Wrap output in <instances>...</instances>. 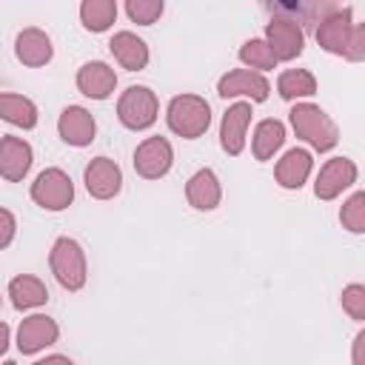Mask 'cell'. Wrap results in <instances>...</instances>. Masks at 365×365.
I'll use <instances>...</instances> for the list:
<instances>
[{
    "instance_id": "d590c367",
    "label": "cell",
    "mask_w": 365,
    "mask_h": 365,
    "mask_svg": "<svg viewBox=\"0 0 365 365\" xmlns=\"http://www.w3.org/2000/svg\"><path fill=\"white\" fill-rule=\"evenodd\" d=\"M0 302H3V297H0Z\"/></svg>"
},
{
    "instance_id": "d4e9b609",
    "label": "cell",
    "mask_w": 365,
    "mask_h": 365,
    "mask_svg": "<svg viewBox=\"0 0 365 365\" xmlns=\"http://www.w3.org/2000/svg\"><path fill=\"white\" fill-rule=\"evenodd\" d=\"M114 20H117V3L114 0H83L80 3L83 29L100 34V31H108Z\"/></svg>"
},
{
    "instance_id": "52a82bcc",
    "label": "cell",
    "mask_w": 365,
    "mask_h": 365,
    "mask_svg": "<svg viewBox=\"0 0 365 365\" xmlns=\"http://www.w3.org/2000/svg\"><path fill=\"white\" fill-rule=\"evenodd\" d=\"M271 48V54L279 60H297L305 48V31L294 17H271L265 23V37H262Z\"/></svg>"
},
{
    "instance_id": "d6a6232c",
    "label": "cell",
    "mask_w": 365,
    "mask_h": 365,
    "mask_svg": "<svg viewBox=\"0 0 365 365\" xmlns=\"http://www.w3.org/2000/svg\"><path fill=\"white\" fill-rule=\"evenodd\" d=\"M31 365H74V362L68 356H63V354H51V356H43V359L31 362Z\"/></svg>"
},
{
    "instance_id": "9a60e30c",
    "label": "cell",
    "mask_w": 365,
    "mask_h": 365,
    "mask_svg": "<svg viewBox=\"0 0 365 365\" xmlns=\"http://www.w3.org/2000/svg\"><path fill=\"white\" fill-rule=\"evenodd\" d=\"M60 336V325L48 314H31L17 328V348L20 354H37L48 345H54Z\"/></svg>"
},
{
    "instance_id": "8992f818",
    "label": "cell",
    "mask_w": 365,
    "mask_h": 365,
    "mask_svg": "<svg viewBox=\"0 0 365 365\" xmlns=\"http://www.w3.org/2000/svg\"><path fill=\"white\" fill-rule=\"evenodd\" d=\"M31 200L43 211H63L74 202V182L63 168H43L31 182Z\"/></svg>"
},
{
    "instance_id": "6da1fadb",
    "label": "cell",
    "mask_w": 365,
    "mask_h": 365,
    "mask_svg": "<svg viewBox=\"0 0 365 365\" xmlns=\"http://www.w3.org/2000/svg\"><path fill=\"white\" fill-rule=\"evenodd\" d=\"M291 128L299 140H305L314 151H331L339 143V128L331 120V114L325 108H319L317 103H294L288 111Z\"/></svg>"
},
{
    "instance_id": "83f0119b",
    "label": "cell",
    "mask_w": 365,
    "mask_h": 365,
    "mask_svg": "<svg viewBox=\"0 0 365 365\" xmlns=\"http://www.w3.org/2000/svg\"><path fill=\"white\" fill-rule=\"evenodd\" d=\"M163 11H165L163 0H128V3H125V14H128V20L137 23V26H151V23H157V20L163 17Z\"/></svg>"
},
{
    "instance_id": "d6986e66",
    "label": "cell",
    "mask_w": 365,
    "mask_h": 365,
    "mask_svg": "<svg viewBox=\"0 0 365 365\" xmlns=\"http://www.w3.org/2000/svg\"><path fill=\"white\" fill-rule=\"evenodd\" d=\"M185 200L197 211H214L222 202V185L220 177L211 168H200L185 182Z\"/></svg>"
},
{
    "instance_id": "277c9868",
    "label": "cell",
    "mask_w": 365,
    "mask_h": 365,
    "mask_svg": "<svg viewBox=\"0 0 365 365\" xmlns=\"http://www.w3.org/2000/svg\"><path fill=\"white\" fill-rule=\"evenodd\" d=\"M160 117V100L148 86H128L117 100V120L128 131H145Z\"/></svg>"
},
{
    "instance_id": "3957f363",
    "label": "cell",
    "mask_w": 365,
    "mask_h": 365,
    "mask_svg": "<svg viewBox=\"0 0 365 365\" xmlns=\"http://www.w3.org/2000/svg\"><path fill=\"white\" fill-rule=\"evenodd\" d=\"M48 265L54 279L60 282V288L66 291H80L88 279V262H86V251L77 240L71 237H57L48 254Z\"/></svg>"
},
{
    "instance_id": "4fadbf2b",
    "label": "cell",
    "mask_w": 365,
    "mask_h": 365,
    "mask_svg": "<svg viewBox=\"0 0 365 365\" xmlns=\"http://www.w3.org/2000/svg\"><path fill=\"white\" fill-rule=\"evenodd\" d=\"M57 134L66 145H74V148H86L94 143L97 137V123H94V114L83 106H66L57 117Z\"/></svg>"
},
{
    "instance_id": "cb8c5ba5",
    "label": "cell",
    "mask_w": 365,
    "mask_h": 365,
    "mask_svg": "<svg viewBox=\"0 0 365 365\" xmlns=\"http://www.w3.org/2000/svg\"><path fill=\"white\" fill-rule=\"evenodd\" d=\"M277 94L288 103H294V100L302 103L305 97L317 94V77L308 68H285L277 77Z\"/></svg>"
},
{
    "instance_id": "f546056e",
    "label": "cell",
    "mask_w": 365,
    "mask_h": 365,
    "mask_svg": "<svg viewBox=\"0 0 365 365\" xmlns=\"http://www.w3.org/2000/svg\"><path fill=\"white\" fill-rule=\"evenodd\" d=\"M345 60H351V63L365 60V23H354V34H351V43H348Z\"/></svg>"
},
{
    "instance_id": "2e32d148",
    "label": "cell",
    "mask_w": 365,
    "mask_h": 365,
    "mask_svg": "<svg viewBox=\"0 0 365 365\" xmlns=\"http://www.w3.org/2000/svg\"><path fill=\"white\" fill-rule=\"evenodd\" d=\"M311 171H314V157H311V151H305V148H288V151L277 160V165H274V180H277V185L285 188V191H299V188L308 182Z\"/></svg>"
},
{
    "instance_id": "9c48e42d",
    "label": "cell",
    "mask_w": 365,
    "mask_h": 365,
    "mask_svg": "<svg viewBox=\"0 0 365 365\" xmlns=\"http://www.w3.org/2000/svg\"><path fill=\"white\" fill-rule=\"evenodd\" d=\"M359 171H356V163L351 157H331L319 174H317V182H314V194L319 200H336L342 191H348L354 182H356Z\"/></svg>"
},
{
    "instance_id": "44dd1931",
    "label": "cell",
    "mask_w": 365,
    "mask_h": 365,
    "mask_svg": "<svg viewBox=\"0 0 365 365\" xmlns=\"http://www.w3.org/2000/svg\"><path fill=\"white\" fill-rule=\"evenodd\" d=\"M9 297H11V305L17 311H31V308H40V305L48 302V288L40 277L17 274L9 282Z\"/></svg>"
},
{
    "instance_id": "ffe728a7",
    "label": "cell",
    "mask_w": 365,
    "mask_h": 365,
    "mask_svg": "<svg viewBox=\"0 0 365 365\" xmlns=\"http://www.w3.org/2000/svg\"><path fill=\"white\" fill-rule=\"evenodd\" d=\"M108 48L114 54V60L125 68V71H143L148 66V46L143 37H137L134 31H117L108 40Z\"/></svg>"
},
{
    "instance_id": "7402d4cb",
    "label": "cell",
    "mask_w": 365,
    "mask_h": 365,
    "mask_svg": "<svg viewBox=\"0 0 365 365\" xmlns=\"http://www.w3.org/2000/svg\"><path fill=\"white\" fill-rule=\"evenodd\" d=\"M282 143H285V125H282L279 120H274V117L259 120L257 128H254V137H251L254 160H259V163L271 160V157L282 148Z\"/></svg>"
},
{
    "instance_id": "ac0fdd59",
    "label": "cell",
    "mask_w": 365,
    "mask_h": 365,
    "mask_svg": "<svg viewBox=\"0 0 365 365\" xmlns=\"http://www.w3.org/2000/svg\"><path fill=\"white\" fill-rule=\"evenodd\" d=\"M14 54L23 66L29 68H40L46 63H51L54 57V46H51V37L43 31V29H23L17 37H14Z\"/></svg>"
},
{
    "instance_id": "5bb4252c",
    "label": "cell",
    "mask_w": 365,
    "mask_h": 365,
    "mask_svg": "<svg viewBox=\"0 0 365 365\" xmlns=\"http://www.w3.org/2000/svg\"><path fill=\"white\" fill-rule=\"evenodd\" d=\"M74 83H77V91L83 97H88V100H108L114 94V88H117V74H114V68L108 63L88 60V63H83L77 68Z\"/></svg>"
},
{
    "instance_id": "e575fe53",
    "label": "cell",
    "mask_w": 365,
    "mask_h": 365,
    "mask_svg": "<svg viewBox=\"0 0 365 365\" xmlns=\"http://www.w3.org/2000/svg\"><path fill=\"white\" fill-rule=\"evenodd\" d=\"M3 365H17V362H11V359H6V362H3Z\"/></svg>"
},
{
    "instance_id": "8fae6325",
    "label": "cell",
    "mask_w": 365,
    "mask_h": 365,
    "mask_svg": "<svg viewBox=\"0 0 365 365\" xmlns=\"http://www.w3.org/2000/svg\"><path fill=\"white\" fill-rule=\"evenodd\" d=\"M251 103L245 100H237L225 108L222 120H220V145L225 154L231 157H240L242 148H245V134H248V125H251Z\"/></svg>"
},
{
    "instance_id": "603a6c76",
    "label": "cell",
    "mask_w": 365,
    "mask_h": 365,
    "mask_svg": "<svg viewBox=\"0 0 365 365\" xmlns=\"http://www.w3.org/2000/svg\"><path fill=\"white\" fill-rule=\"evenodd\" d=\"M0 120L17 125V128H34L40 114H37V106L34 100L23 97V94H11V91H0Z\"/></svg>"
},
{
    "instance_id": "30bf717a",
    "label": "cell",
    "mask_w": 365,
    "mask_h": 365,
    "mask_svg": "<svg viewBox=\"0 0 365 365\" xmlns=\"http://www.w3.org/2000/svg\"><path fill=\"white\" fill-rule=\"evenodd\" d=\"M217 94L222 100L228 97H245V103H262L271 94V83L259 74V71H248V68H234L228 74H222L217 80Z\"/></svg>"
},
{
    "instance_id": "f1b7e54d",
    "label": "cell",
    "mask_w": 365,
    "mask_h": 365,
    "mask_svg": "<svg viewBox=\"0 0 365 365\" xmlns=\"http://www.w3.org/2000/svg\"><path fill=\"white\" fill-rule=\"evenodd\" d=\"M339 302H342V311H345L351 319H356V322L365 319V285H362V282L345 285L342 294H339Z\"/></svg>"
},
{
    "instance_id": "5b68a950",
    "label": "cell",
    "mask_w": 365,
    "mask_h": 365,
    "mask_svg": "<svg viewBox=\"0 0 365 365\" xmlns=\"http://www.w3.org/2000/svg\"><path fill=\"white\" fill-rule=\"evenodd\" d=\"M354 9L351 6H339V3H328V9L322 11V17L317 20V43L319 48H325L328 54L345 57L351 34H354V20H351Z\"/></svg>"
},
{
    "instance_id": "e0dca14e",
    "label": "cell",
    "mask_w": 365,
    "mask_h": 365,
    "mask_svg": "<svg viewBox=\"0 0 365 365\" xmlns=\"http://www.w3.org/2000/svg\"><path fill=\"white\" fill-rule=\"evenodd\" d=\"M34 163V151L23 137L3 134L0 137V177L9 182H20Z\"/></svg>"
},
{
    "instance_id": "484cf974",
    "label": "cell",
    "mask_w": 365,
    "mask_h": 365,
    "mask_svg": "<svg viewBox=\"0 0 365 365\" xmlns=\"http://www.w3.org/2000/svg\"><path fill=\"white\" fill-rule=\"evenodd\" d=\"M240 63H245L248 71H268L277 66V57L271 54L268 43L262 37H251L240 46Z\"/></svg>"
},
{
    "instance_id": "7c38bea8",
    "label": "cell",
    "mask_w": 365,
    "mask_h": 365,
    "mask_svg": "<svg viewBox=\"0 0 365 365\" xmlns=\"http://www.w3.org/2000/svg\"><path fill=\"white\" fill-rule=\"evenodd\" d=\"M83 182L94 200H111L123 188V168L111 157H94L83 168Z\"/></svg>"
},
{
    "instance_id": "1f68e13d",
    "label": "cell",
    "mask_w": 365,
    "mask_h": 365,
    "mask_svg": "<svg viewBox=\"0 0 365 365\" xmlns=\"http://www.w3.org/2000/svg\"><path fill=\"white\" fill-rule=\"evenodd\" d=\"M362 351H365V331H359V334L354 336V351H351V359H354V365H365V356H362Z\"/></svg>"
},
{
    "instance_id": "836d02e7",
    "label": "cell",
    "mask_w": 365,
    "mask_h": 365,
    "mask_svg": "<svg viewBox=\"0 0 365 365\" xmlns=\"http://www.w3.org/2000/svg\"><path fill=\"white\" fill-rule=\"evenodd\" d=\"M9 339H11V328H9L6 322H0V356H3L6 348H9Z\"/></svg>"
},
{
    "instance_id": "7a4b0ae2",
    "label": "cell",
    "mask_w": 365,
    "mask_h": 365,
    "mask_svg": "<svg viewBox=\"0 0 365 365\" xmlns=\"http://www.w3.org/2000/svg\"><path fill=\"white\" fill-rule=\"evenodd\" d=\"M165 123L168 128L182 137V140H197L208 131L211 125V106L200 94H177L168 100L165 108Z\"/></svg>"
},
{
    "instance_id": "ba28073f",
    "label": "cell",
    "mask_w": 365,
    "mask_h": 365,
    "mask_svg": "<svg viewBox=\"0 0 365 365\" xmlns=\"http://www.w3.org/2000/svg\"><path fill=\"white\" fill-rule=\"evenodd\" d=\"M174 165V148L165 137H145L137 148H134V171L143 180H160L171 171Z\"/></svg>"
},
{
    "instance_id": "4316f807",
    "label": "cell",
    "mask_w": 365,
    "mask_h": 365,
    "mask_svg": "<svg viewBox=\"0 0 365 365\" xmlns=\"http://www.w3.org/2000/svg\"><path fill=\"white\" fill-rule=\"evenodd\" d=\"M339 222L342 228H348L351 234H362L365 231V191H354L342 208H339Z\"/></svg>"
},
{
    "instance_id": "4dcf8cb0",
    "label": "cell",
    "mask_w": 365,
    "mask_h": 365,
    "mask_svg": "<svg viewBox=\"0 0 365 365\" xmlns=\"http://www.w3.org/2000/svg\"><path fill=\"white\" fill-rule=\"evenodd\" d=\"M14 234H17V220L9 208H0V251L9 248L14 242Z\"/></svg>"
}]
</instances>
